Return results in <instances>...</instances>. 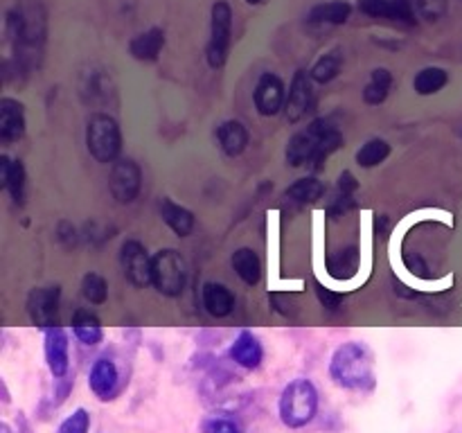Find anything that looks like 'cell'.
Instances as JSON below:
<instances>
[{"label":"cell","mask_w":462,"mask_h":433,"mask_svg":"<svg viewBox=\"0 0 462 433\" xmlns=\"http://www.w3.org/2000/svg\"><path fill=\"white\" fill-rule=\"evenodd\" d=\"M343 145V136L329 120L318 118L304 132H298L287 145V163L291 167H313L321 170L338 147Z\"/></svg>","instance_id":"cell-1"},{"label":"cell","mask_w":462,"mask_h":433,"mask_svg":"<svg viewBox=\"0 0 462 433\" xmlns=\"http://www.w3.org/2000/svg\"><path fill=\"white\" fill-rule=\"evenodd\" d=\"M329 377L337 386L346 391H372L374 388V361L368 345L359 341H347L329 361Z\"/></svg>","instance_id":"cell-2"},{"label":"cell","mask_w":462,"mask_h":433,"mask_svg":"<svg viewBox=\"0 0 462 433\" xmlns=\"http://www.w3.org/2000/svg\"><path fill=\"white\" fill-rule=\"evenodd\" d=\"M280 420L289 429H303L316 418L318 413V391L312 379H294L285 386L280 395Z\"/></svg>","instance_id":"cell-3"},{"label":"cell","mask_w":462,"mask_h":433,"mask_svg":"<svg viewBox=\"0 0 462 433\" xmlns=\"http://www.w3.org/2000/svg\"><path fill=\"white\" fill-rule=\"evenodd\" d=\"M86 147L98 163H116L122 151V132L117 120L108 114H95L86 124Z\"/></svg>","instance_id":"cell-4"},{"label":"cell","mask_w":462,"mask_h":433,"mask_svg":"<svg viewBox=\"0 0 462 433\" xmlns=\"http://www.w3.org/2000/svg\"><path fill=\"white\" fill-rule=\"evenodd\" d=\"M187 283L185 258L176 249H163L154 255V276L151 284L156 292L167 298L181 296Z\"/></svg>","instance_id":"cell-5"},{"label":"cell","mask_w":462,"mask_h":433,"mask_svg":"<svg viewBox=\"0 0 462 433\" xmlns=\"http://www.w3.org/2000/svg\"><path fill=\"white\" fill-rule=\"evenodd\" d=\"M230 37H233V10L228 3L212 5L210 43H208V64L210 68H221L228 59Z\"/></svg>","instance_id":"cell-6"},{"label":"cell","mask_w":462,"mask_h":433,"mask_svg":"<svg viewBox=\"0 0 462 433\" xmlns=\"http://www.w3.org/2000/svg\"><path fill=\"white\" fill-rule=\"evenodd\" d=\"M113 199L122 206H129L138 199L142 188V172L133 158H117L111 167V179H108Z\"/></svg>","instance_id":"cell-7"},{"label":"cell","mask_w":462,"mask_h":433,"mask_svg":"<svg viewBox=\"0 0 462 433\" xmlns=\"http://www.w3.org/2000/svg\"><path fill=\"white\" fill-rule=\"evenodd\" d=\"M120 264L124 271L126 280L133 287H147L151 284V276H154V255L136 240H129L122 244L120 249Z\"/></svg>","instance_id":"cell-8"},{"label":"cell","mask_w":462,"mask_h":433,"mask_svg":"<svg viewBox=\"0 0 462 433\" xmlns=\"http://www.w3.org/2000/svg\"><path fill=\"white\" fill-rule=\"evenodd\" d=\"M59 305L61 289L56 287H38L32 289L28 296V314L32 323L41 330H50L59 325Z\"/></svg>","instance_id":"cell-9"},{"label":"cell","mask_w":462,"mask_h":433,"mask_svg":"<svg viewBox=\"0 0 462 433\" xmlns=\"http://www.w3.org/2000/svg\"><path fill=\"white\" fill-rule=\"evenodd\" d=\"M43 350H46V363L47 370L52 372L55 379H64L71 370V344H68V335L61 325L43 330Z\"/></svg>","instance_id":"cell-10"},{"label":"cell","mask_w":462,"mask_h":433,"mask_svg":"<svg viewBox=\"0 0 462 433\" xmlns=\"http://www.w3.org/2000/svg\"><path fill=\"white\" fill-rule=\"evenodd\" d=\"M252 102H255L257 114L264 115V118L278 115L287 104L285 81H282L278 75H273V72H264V75L257 80L255 93H252Z\"/></svg>","instance_id":"cell-11"},{"label":"cell","mask_w":462,"mask_h":433,"mask_svg":"<svg viewBox=\"0 0 462 433\" xmlns=\"http://www.w3.org/2000/svg\"><path fill=\"white\" fill-rule=\"evenodd\" d=\"M359 10L372 19H388L398 23H415V0H359Z\"/></svg>","instance_id":"cell-12"},{"label":"cell","mask_w":462,"mask_h":433,"mask_svg":"<svg viewBox=\"0 0 462 433\" xmlns=\"http://www.w3.org/2000/svg\"><path fill=\"white\" fill-rule=\"evenodd\" d=\"M312 75L304 71H295L294 80H291L289 95H287L285 114L289 123H300V120L307 115V111L312 108L313 102V90H312Z\"/></svg>","instance_id":"cell-13"},{"label":"cell","mask_w":462,"mask_h":433,"mask_svg":"<svg viewBox=\"0 0 462 433\" xmlns=\"http://www.w3.org/2000/svg\"><path fill=\"white\" fill-rule=\"evenodd\" d=\"M117 384H120V372H117L116 363L107 357L98 359L89 372V386L93 395L102 402L113 400V395L117 393Z\"/></svg>","instance_id":"cell-14"},{"label":"cell","mask_w":462,"mask_h":433,"mask_svg":"<svg viewBox=\"0 0 462 433\" xmlns=\"http://www.w3.org/2000/svg\"><path fill=\"white\" fill-rule=\"evenodd\" d=\"M25 133V106L19 99H0V140L16 142Z\"/></svg>","instance_id":"cell-15"},{"label":"cell","mask_w":462,"mask_h":433,"mask_svg":"<svg viewBox=\"0 0 462 433\" xmlns=\"http://www.w3.org/2000/svg\"><path fill=\"white\" fill-rule=\"evenodd\" d=\"M228 357L237 366L246 368V370H255V368H260L261 359H264V348H261L260 339L252 332L242 330L237 335V339L233 341V345H230Z\"/></svg>","instance_id":"cell-16"},{"label":"cell","mask_w":462,"mask_h":433,"mask_svg":"<svg viewBox=\"0 0 462 433\" xmlns=\"http://www.w3.org/2000/svg\"><path fill=\"white\" fill-rule=\"evenodd\" d=\"M165 47V32L160 28H151L147 32L138 34V37L131 38L129 52L131 57L138 59V62H156L160 57V52Z\"/></svg>","instance_id":"cell-17"},{"label":"cell","mask_w":462,"mask_h":433,"mask_svg":"<svg viewBox=\"0 0 462 433\" xmlns=\"http://www.w3.org/2000/svg\"><path fill=\"white\" fill-rule=\"evenodd\" d=\"M203 307L215 318H226L235 310V296L226 284L221 283H206L201 289Z\"/></svg>","instance_id":"cell-18"},{"label":"cell","mask_w":462,"mask_h":433,"mask_svg":"<svg viewBox=\"0 0 462 433\" xmlns=\"http://www.w3.org/2000/svg\"><path fill=\"white\" fill-rule=\"evenodd\" d=\"M217 140L226 156H242L248 147V129L239 120H226L217 129Z\"/></svg>","instance_id":"cell-19"},{"label":"cell","mask_w":462,"mask_h":433,"mask_svg":"<svg viewBox=\"0 0 462 433\" xmlns=\"http://www.w3.org/2000/svg\"><path fill=\"white\" fill-rule=\"evenodd\" d=\"M160 216H163V222L167 224L178 237H187L194 231V215H192L185 206L172 201V199H163V201H160Z\"/></svg>","instance_id":"cell-20"},{"label":"cell","mask_w":462,"mask_h":433,"mask_svg":"<svg viewBox=\"0 0 462 433\" xmlns=\"http://www.w3.org/2000/svg\"><path fill=\"white\" fill-rule=\"evenodd\" d=\"M73 332H75L77 341L84 345H98L102 344L104 330L98 316L89 310H77L73 314Z\"/></svg>","instance_id":"cell-21"},{"label":"cell","mask_w":462,"mask_h":433,"mask_svg":"<svg viewBox=\"0 0 462 433\" xmlns=\"http://www.w3.org/2000/svg\"><path fill=\"white\" fill-rule=\"evenodd\" d=\"M352 14V5L347 0H329L316 5L309 12V23L313 25H343Z\"/></svg>","instance_id":"cell-22"},{"label":"cell","mask_w":462,"mask_h":433,"mask_svg":"<svg viewBox=\"0 0 462 433\" xmlns=\"http://www.w3.org/2000/svg\"><path fill=\"white\" fill-rule=\"evenodd\" d=\"M0 174H3V188L10 190L12 199L16 203H23L25 199V167L21 160H12L7 156H0Z\"/></svg>","instance_id":"cell-23"},{"label":"cell","mask_w":462,"mask_h":433,"mask_svg":"<svg viewBox=\"0 0 462 433\" xmlns=\"http://www.w3.org/2000/svg\"><path fill=\"white\" fill-rule=\"evenodd\" d=\"M233 268L235 274L244 280L246 284L255 287L257 283L261 280V262L257 258V253L252 249H237L233 253Z\"/></svg>","instance_id":"cell-24"},{"label":"cell","mask_w":462,"mask_h":433,"mask_svg":"<svg viewBox=\"0 0 462 433\" xmlns=\"http://www.w3.org/2000/svg\"><path fill=\"white\" fill-rule=\"evenodd\" d=\"M449 84V72L440 66H426L413 80V89L422 98H429V95L440 93L444 86Z\"/></svg>","instance_id":"cell-25"},{"label":"cell","mask_w":462,"mask_h":433,"mask_svg":"<svg viewBox=\"0 0 462 433\" xmlns=\"http://www.w3.org/2000/svg\"><path fill=\"white\" fill-rule=\"evenodd\" d=\"M341 66H343V52L338 50V47H334V50L325 52V55L313 64L309 75H312V80L316 81V84H329V81L338 77Z\"/></svg>","instance_id":"cell-26"},{"label":"cell","mask_w":462,"mask_h":433,"mask_svg":"<svg viewBox=\"0 0 462 433\" xmlns=\"http://www.w3.org/2000/svg\"><path fill=\"white\" fill-rule=\"evenodd\" d=\"M392 86V75L388 68H374L372 75H370L368 86L364 89V102L370 106H379V104L386 102L388 93H390Z\"/></svg>","instance_id":"cell-27"},{"label":"cell","mask_w":462,"mask_h":433,"mask_svg":"<svg viewBox=\"0 0 462 433\" xmlns=\"http://www.w3.org/2000/svg\"><path fill=\"white\" fill-rule=\"evenodd\" d=\"M325 194V183L318 181L316 176H304L298 179L294 185H289L285 197L294 203H313Z\"/></svg>","instance_id":"cell-28"},{"label":"cell","mask_w":462,"mask_h":433,"mask_svg":"<svg viewBox=\"0 0 462 433\" xmlns=\"http://www.w3.org/2000/svg\"><path fill=\"white\" fill-rule=\"evenodd\" d=\"M390 156V145H388L383 138H370L365 145H361V149L356 151V163L365 170H372V167L381 166L383 160Z\"/></svg>","instance_id":"cell-29"},{"label":"cell","mask_w":462,"mask_h":433,"mask_svg":"<svg viewBox=\"0 0 462 433\" xmlns=\"http://www.w3.org/2000/svg\"><path fill=\"white\" fill-rule=\"evenodd\" d=\"M359 271V250L355 246L350 249H343L329 259V274L338 280H347Z\"/></svg>","instance_id":"cell-30"},{"label":"cell","mask_w":462,"mask_h":433,"mask_svg":"<svg viewBox=\"0 0 462 433\" xmlns=\"http://www.w3.org/2000/svg\"><path fill=\"white\" fill-rule=\"evenodd\" d=\"M359 190V183H356L355 174L352 172H343L341 176H338V183H337V197H334L332 206H329V210L334 212V215H338V212H346L347 208L355 206V192Z\"/></svg>","instance_id":"cell-31"},{"label":"cell","mask_w":462,"mask_h":433,"mask_svg":"<svg viewBox=\"0 0 462 433\" xmlns=\"http://www.w3.org/2000/svg\"><path fill=\"white\" fill-rule=\"evenodd\" d=\"M81 293L90 305H104L108 298V284L99 274H86L81 280Z\"/></svg>","instance_id":"cell-32"},{"label":"cell","mask_w":462,"mask_h":433,"mask_svg":"<svg viewBox=\"0 0 462 433\" xmlns=\"http://www.w3.org/2000/svg\"><path fill=\"white\" fill-rule=\"evenodd\" d=\"M201 433H242V427L228 415H206L199 424Z\"/></svg>","instance_id":"cell-33"},{"label":"cell","mask_w":462,"mask_h":433,"mask_svg":"<svg viewBox=\"0 0 462 433\" xmlns=\"http://www.w3.org/2000/svg\"><path fill=\"white\" fill-rule=\"evenodd\" d=\"M89 429H90V413L86 409H77L59 424V431L56 433H89Z\"/></svg>","instance_id":"cell-34"},{"label":"cell","mask_w":462,"mask_h":433,"mask_svg":"<svg viewBox=\"0 0 462 433\" xmlns=\"http://www.w3.org/2000/svg\"><path fill=\"white\" fill-rule=\"evenodd\" d=\"M449 0H415V10L420 14V19L435 23V21L442 19L447 14Z\"/></svg>","instance_id":"cell-35"},{"label":"cell","mask_w":462,"mask_h":433,"mask_svg":"<svg viewBox=\"0 0 462 433\" xmlns=\"http://www.w3.org/2000/svg\"><path fill=\"white\" fill-rule=\"evenodd\" d=\"M318 296H321L322 305L329 307V310H334V307H338V302H341V296H337V293L325 292V289H322V287H318Z\"/></svg>","instance_id":"cell-36"},{"label":"cell","mask_w":462,"mask_h":433,"mask_svg":"<svg viewBox=\"0 0 462 433\" xmlns=\"http://www.w3.org/2000/svg\"><path fill=\"white\" fill-rule=\"evenodd\" d=\"M248 5H261V3H264V0H246Z\"/></svg>","instance_id":"cell-37"}]
</instances>
